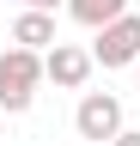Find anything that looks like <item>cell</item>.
I'll list each match as a JSON object with an SVG mask.
<instances>
[{
	"instance_id": "6da1fadb",
	"label": "cell",
	"mask_w": 140,
	"mask_h": 146,
	"mask_svg": "<svg viewBox=\"0 0 140 146\" xmlns=\"http://www.w3.org/2000/svg\"><path fill=\"white\" fill-rule=\"evenodd\" d=\"M43 79H49L43 73V49L12 43L6 55H0V110H6V116H25V110L37 104V85Z\"/></svg>"
},
{
	"instance_id": "7a4b0ae2",
	"label": "cell",
	"mask_w": 140,
	"mask_h": 146,
	"mask_svg": "<svg viewBox=\"0 0 140 146\" xmlns=\"http://www.w3.org/2000/svg\"><path fill=\"white\" fill-rule=\"evenodd\" d=\"M73 128H79V140H104V146H110L122 128H128V122H122V98H116V91H85L79 110H73Z\"/></svg>"
},
{
	"instance_id": "3957f363",
	"label": "cell",
	"mask_w": 140,
	"mask_h": 146,
	"mask_svg": "<svg viewBox=\"0 0 140 146\" xmlns=\"http://www.w3.org/2000/svg\"><path fill=\"white\" fill-rule=\"evenodd\" d=\"M92 55H98V67H134V61H140V12L110 18V25L98 31Z\"/></svg>"
},
{
	"instance_id": "277c9868",
	"label": "cell",
	"mask_w": 140,
	"mask_h": 146,
	"mask_svg": "<svg viewBox=\"0 0 140 146\" xmlns=\"http://www.w3.org/2000/svg\"><path fill=\"white\" fill-rule=\"evenodd\" d=\"M92 67H98V55L79 49V43H55V49H43V73H49L61 91H85Z\"/></svg>"
},
{
	"instance_id": "5b68a950",
	"label": "cell",
	"mask_w": 140,
	"mask_h": 146,
	"mask_svg": "<svg viewBox=\"0 0 140 146\" xmlns=\"http://www.w3.org/2000/svg\"><path fill=\"white\" fill-rule=\"evenodd\" d=\"M12 43H25V49H55V43H61V36H55V12L25 6L19 18H12Z\"/></svg>"
},
{
	"instance_id": "8992f818",
	"label": "cell",
	"mask_w": 140,
	"mask_h": 146,
	"mask_svg": "<svg viewBox=\"0 0 140 146\" xmlns=\"http://www.w3.org/2000/svg\"><path fill=\"white\" fill-rule=\"evenodd\" d=\"M122 12H128V0H67V18L85 25V31H104V25L122 18Z\"/></svg>"
},
{
	"instance_id": "52a82bcc",
	"label": "cell",
	"mask_w": 140,
	"mask_h": 146,
	"mask_svg": "<svg viewBox=\"0 0 140 146\" xmlns=\"http://www.w3.org/2000/svg\"><path fill=\"white\" fill-rule=\"evenodd\" d=\"M110 146H140V128H122V134H116Z\"/></svg>"
},
{
	"instance_id": "ba28073f",
	"label": "cell",
	"mask_w": 140,
	"mask_h": 146,
	"mask_svg": "<svg viewBox=\"0 0 140 146\" xmlns=\"http://www.w3.org/2000/svg\"><path fill=\"white\" fill-rule=\"evenodd\" d=\"M25 6H43V12H55V6H67V0H25Z\"/></svg>"
},
{
	"instance_id": "9c48e42d",
	"label": "cell",
	"mask_w": 140,
	"mask_h": 146,
	"mask_svg": "<svg viewBox=\"0 0 140 146\" xmlns=\"http://www.w3.org/2000/svg\"><path fill=\"white\" fill-rule=\"evenodd\" d=\"M134 91H140V61H134Z\"/></svg>"
},
{
	"instance_id": "30bf717a",
	"label": "cell",
	"mask_w": 140,
	"mask_h": 146,
	"mask_svg": "<svg viewBox=\"0 0 140 146\" xmlns=\"http://www.w3.org/2000/svg\"><path fill=\"white\" fill-rule=\"evenodd\" d=\"M79 146H104V140H79Z\"/></svg>"
},
{
	"instance_id": "8fae6325",
	"label": "cell",
	"mask_w": 140,
	"mask_h": 146,
	"mask_svg": "<svg viewBox=\"0 0 140 146\" xmlns=\"http://www.w3.org/2000/svg\"><path fill=\"white\" fill-rule=\"evenodd\" d=\"M0 128H6V110H0Z\"/></svg>"
}]
</instances>
